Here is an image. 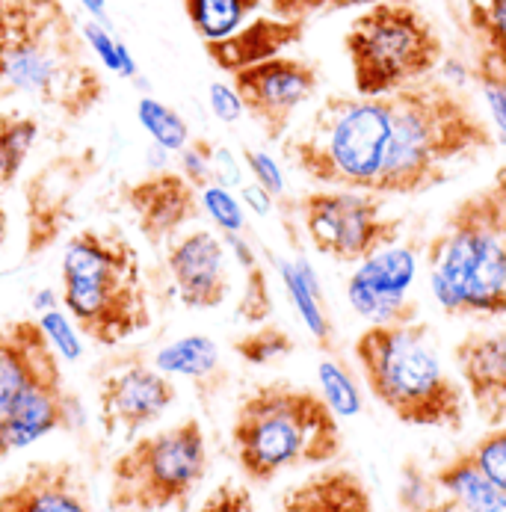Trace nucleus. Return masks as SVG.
I'll use <instances>...</instances> for the list:
<instances>
[{"mask_svg": "<svg viewBox=\"0 0 506 512\" xmlns=\"http://www.w3.org/2000/svg\"><path fill=\"white\" fill-rule=\"evenodd\" d=\"M9 95L74 122L104 101V74L63 0H0V98Z\"/></svg>", "mask_w": 506, "mask_h": 512, "instance_id": "obj_1", "label": "nucleus"}, {"mask_svg": "<svg viewBox=\"0 0 506 512\" xmlns=\"http://www.w3.org/2000/svg\"><path fill=\"white\" fill-rule=\"evenodd\" d=\"M391 98V143L376 181V196H421L441 187L453 169L495 148L492 125L465 92L424 77Z\"/></svg>", "mask_w": 506, "mask_h": 512, "instance_id": "obj_2", "label": "nucleus"}, {"mask_svg": "<svg viewBox=\"0 0 506 512\" xmlns=\"http://www.w3.org/2000/svg\"><path fill=\"white\" fill-rule=\"evenodd\" d=\"M435 302L453 317L506 314V163L459 199L427 246Z\"/></svg>", "mask_w": 506, "mask_h": 512, "instance_id": "obj_3", "label": "nucleus"}, {"mask_svg": "<svg viewBox=\"0 0 506 512\" xmlns=\"http://www.w3.org/2000/svg\"><path fill=\"white\" fill-rule=\"evenodd\" d=\"M231 447L240 474L264 486L285 471L335 462L344 450V433L323 394L276 379L237 403Z\"/></svg>", "mask_w": 506, "mask_h": 512, "instance_id": "obj_4", "label": "nucleus"}, {"mask_svg": "<svg viewBox=\"0 0 506 512\" xmlns=\"http://www.w3.org/2000/svg\"><path fill=\"white\" fill-rule=\"evenodd\" d=\"M367 391L400 424L447 430L465 427V388L450 376L424 320L364 326L353 344Z\"/></svg>", "mask_w": 506, "mask_h": 512, "instance_id": "obj_5", "label": "nucleus"}, {"mask_svg": "<svg viewBox=\"0 0 506 512\" xmlns=\"http://www.w3.org/2000/svg\"><path fill=\"white\" fill-rule=\"evenodd\" d=\"M60 285V302L77 332L101 347H116L151 326L140 255L119 231H77L60 264Z\"/></svg>", "mask_w": 506, "mask_h": 512, "instance_id": "obj_6", "label": "nucleus"}, {"mask_svg": "<svg viewBox=\"0 0 506 512\" xmlns=\"http://www.w3.org/2000/svg\"><path fill=\"white\" fill-rule=\"evenodd\" d=\"M388 143V95H326L305 128L285 143V157L317 184L373 193Z\"/></svg>", "mask_w": 506, "mask_h": 512, "instance_id": "obj_7", "label": "nucleus"}, {"mask_svg": "<svg viewBox=\"0 0 506 512\" xmlns=\"http://www.w3.org/2000/svg\"><path fill=\"white\" fill-rule=\"evenodd\" d=\"M356 95H388L441 66L444 42L433 21L406 0L376 3L359 12L344 36Z\"/></svg>", "mask_w": 506, "mask_h": 512, "instance_id": "obj_8", "label": "nucleus"}, {"mask_svg": "<svg viewBox=\"0 0 506 512\" xmlns=\"http://www.w3.org/2000/svg\"><path fill=\"white\" fill-rule=\"evenodd\" d=\"M208 474V439L196 418L140 436L110 465V507L122 512L184 510Z\"/></svg>", "mask_w": 506, "mask_h": 512, "instance_id": "obj_9", "label": "nucleus"}, {"mask_svg": "<svg viewBox=\"0 0 506 512\" xmlns=\"http://www.w3.org/2000/svg\"><path fill=\"white\" fill-rule=\"evenodd\" d=\"M382 199L376 193L329 187L299 196L296 211L320 255L338 264H362L400 240L403 220L388 217Z\"/></svg>", "mask_w": 506, "mask_h": 512, "instance_id": "obj_10", "label": "nucleus"}, {"mask_svg": "<svg viewBox=\"0 0 506 512\" xmlns=\"http://www.w3.org/2000/svg\"><path fill=\"white\" fill-rule=\"evenodd\" d=\"M98 154L80 148L57 154L39 166L24 184V252L30 258L48 252L74 222L77 199L98 175Z\"/></svg>", "mask_w": 506, "mask_h": 512, "instance_id": "obj_11", "label": "nucleus"}, {"mask_svg": "<svg viewBox=\"0 0 506 512\" xmlns=\"http://www.w3.org/2000/svg\"><path fill=\"white\" fill-rule=\"evenodd\" d=\"M231 86L264 137L270 143H282L296 110L317 95L320 69L308 60L282 54L231 74Z\"/></svg>", "mask_w": 506, "mask_h": 512, "instance_id": "obj_12", "label": "nucleus"}, {"mask_svg": "<svg viewBox=\"0 0 506 512\" xmlns=\"http://www.w3.org/2000/svg\"><path fill=\"white\" fill-rule=\"evenodd\" d=\"M178 391L166 373L148 365H128L113 370L98 385V418L107 436H134L154 424L172 403Z\"/></svg>", "mask_w": 506, "mask_h": 512, "instance_id": "obj_13", "label": "nucleus"}, {"mask_svg": "<svg viewBox=\"0 0 506 512\" xmlns=\"http://www.w3.org/2000/svg\"><path fill=\"white\" fill-rule=\"evenodd\" d=\"M122 202L151 246L172 243L178 231L202 214V193L181 172H151L122 187Z\"/></svg>", "mask_w": 506, "mask_h": 512, "instance_id": "obj_14", "label": "nucleus"}, {"mask_svg": "<svg viewBox=\"0 0 506 512\" xmlns=\"http://www.w3.org/2000/svg\"><path fill=\"white\" fill-rule=\"evenodd\" d=\"M166 267L181 302L193 311L219 308L231 291L225 243L214 231H190L175 237L166 252Z\"/></svg>", "mask_w": 506, "mask_h": 512, "instance_id": "obj_15", "label": "nucleus"}, {"mask_svg": "<svg viewBox=\"0 0 506 512\" xmlns=\"http://www.w3.org/2000/svg\"><path fill=\"white\" fill-rule=\"evenodd\" d=\"M0 512H92V501L74 462L39 459L0 489Z\"/></svg>", "mask_w": 506, "mask_h": 512, "instance_id": "obj_16", "label": "nucleus"}, {"mask_svg": "<svg viewBox=\"0 0 506 512\" xmlns=\"http://www.w3.org/2000/svg\"><path fill=\"white\" fill-rule=\"evenodd\" d=\"M468 400L489 427L506 421V332H468L453 344Z\"/></svg>", "mask_w": 506, "mask_h": 512, "instance_id": "obj_17", "label": "nucleus"}, {"mask_svg": "<svg viewBox=\"0 0 506 512\" xmlns=\"http://www.w3.org/2000/svg\"><path fill=\"white\" fill-rule=\"evenodd\" d=\"M72 421V394L63 385V367L42 373L12 406L0 415V459L45 439Z\"/></svg>", "mask_w": 506, "mask_h": 512, "instance_id": "obj_18", "label": "nucleus"}, {"mask_svg": "<svg viewBox=\"0 0 506 512\" xmlns=\"http://www.w3.org/2000/svg\"><path fill=\"white\" fill-rule=\"evenodd\" d=\"M305 36V21H285L276 15H261L246 21L240 30H234L225 39L205 42L208 60L219 72L237 74L249 66H258L264 60L282 57L288 48L299 45Z\"/></svg>", "mask_w": 506, "mask_h": 512, "instance_id": "obj_19", "label": "nucleus"}, {"mask_svg": "<svg viewBox=\"0 0 506 512\" xmlns=\"http://www.w3.org/2000/svg\"><path fill=\"white\" fill-rule=\"evenodd\" d=\"M276 512H376V504L362 474L329 462L288 486Z\"/></svg>", "mask_w": 506, "mask_h": 512, "instance_id": "obj_20", "label": "nucleus"}, {"mask_svg": "<svg viewBox=\"0 0 506 512\" xmlns=\"http://www.w3.org/2000/svg\"><path fill=\"white\" fill-rule=\"evenodd\" d=\"M435 498L424 512H506V495L462 450L435 468Z\"/></svg>", "mask_w": 506, "mask_h": 512, "instance_id": "obj_21", "label": "nucleus"}, {"mask_svg": "<svg viewBox=\"0 0 506 512\" xmlns=\"http://www.w3.org/2000/svg\"><path fill=\"white\" fill-rule=\"evenodd\" d=\"M465 18L474 42V80L506 92V0H465Z\"/></svg>", "mask_w": 506, "mask_h": 512, "instance_id": "obj_22", "label": "nucleus"}, {"mask_svg": "<svg viewBox=\"0 0 506 512\" xmlns=\"http://www.w3.org/2000/svg\"><path fill=\"white\" fill-rule=\"evenodd\" d=\"M154 367L166 376L169 373L190 376L196 382V388L205 394H214L225 379L217 344L205 335H187V338L163 347L154 359Z\"/></svg>", "mask_w": 506, "mask_h": 512, "instance_id": "obj_23", "label": "nucleus"}, {"mask_svg": "<svg viewBox=\"0 0 506 512\" xmlns=\"http://www.w3.org/2000/svg\"><path fill=\"white\" fill-rule=\"evenodd\" d=\"M282 279L288 285V293L293 296L305 326L311 329L317 347L323 353H335V329H332V320L326 314V305H323V293L320 285L308 267L305 258H296L293 264H282Z\"/></svg>", "mask_w": 506, "mask_h": 512, "instance_id": "obj_24", "label": "nucleus"}, {"mask_svg": "<svg viewBox=\"0 0 506 512\" xmlns=\"http://www.w3.org/2000/svg\"><path fill=\"white\" fill-rule=\"evenodd\" d=\"M347 299L353 311L364 317L370 326H403V323H415L421 314L418 299H412L409 293L376 288L370 282H362L359 276H350Z\"/></svg>", "mask_w": 506, "mask_h": 512, "instance_id": "obj_25", "label": "nucleus"}, {"mask_svg": "<svg viewBox=\"0 0 506 512\" xmlns=\"http://www.w3.org/2000/svg\"><path fill=\"white\" fill-rule=\"evenodd\" d=\"M222 243L234 252L237 264L246 270V285H243V296H240V305H237V317L246 320V323H255V326L267 323L270 314H273V291H270L267 270L261 267L255 249L249 246V240L240 231L222 234Z\"/></svg>", "mask_w": 506, "mask_h": 512, "instance_id": "obj_26", "label": "nucleus"}, {"mask_svg": "<svg viewBox=\"0 0 506 512\" xmlns=\"http://www.w3.org/2000/svg\"><path fill=\"white\" fill-rule=\"evenodd\" d=\"M190 27L202 42L225 39L240 30L261 6V0H181Z\"/></svg>", "mask_w": 506, "mask_h": 512, "instance_id": "obj_27", "label": "nucleus"}, {"mask_svg": "<svg viewBox=\"0 0 506 512\" xmlns=\"http://www.w3.org/2000/svg\"><path fill=\"white\" fill-rule=\"evenodd\" d=\"M39 119L21 110L0 113V187H12L36 146Z\"/></svg>", "mask_w": 506, "mask_h": 512, "instance_id": "obj_28", "label": "nucleus"}, {"mask_svg": "<svg viewBox=\"0 0 506 512\" xmlns=\"http://www.w3.org/2000/svg\"><path fill=\"white\" fill-rule=\"evenodd\" d=\"M353 276H359L362 282H370L376 288H385V291L409 293V285L415 282V255L409 249L388 246L362 261Z\"/></svg>", "mask_w": 506, "mask_h": 512, "instance_id": "obj_29", "label": "nucleus"}, {"mask_svg": "<svg viewBox=\"0 0 506 512\" xmlns=\"http://www.w3.org/2000/svg\"><path fill=\"white\" fill-rule=\"evenodd\" d=\"M231 350H234L246 365L264 367L290 356V353L296 350V341H293V335H290L288 329H282V326H276V323H261L258 329L240 335V338L231 344Z\"/></svg>", "mask_w": 506, "mask_h": 512, "instance_id": "obj_30", "label": "nucleus"}, {"mask_svg": "<svg viewBox=\"0 0 506 512\" xmlns=\"http://www.w3.org/2000/svg\"><path fill=\"white\" fill-rule=\"evenodd\" d=\"M137 119L148 131V137L163 148V151H181L193 137L187 122L181 119V113H175L169 104L157 101V98H140L137 104Z\"/></svg>", "mask_w": 506, "mask_h": 512, "instance_id": "obj_31", "label": "nucleus"}, {"mask_svg": "<svg viewBox=\"0 0 506 512\" xmlns=\"http://www.w3.org/2000/svg\"><path fill=\"white\" fill-rule=\"evenodd\" d=\"M317 376H320V394L323 400L332 406V412L338 418H353L362 412V394H359V385L353 379V373L341 362H320L317 367Z\"/></svg>", "mask_w": 506, "mask_h": 512, "instance_id": "obj_32", "label": "nucleus"}, {"mask_svg": "<svg viewBox=\"0 0 506 512\" xmlns=\"http://www.w3.org/2000/svg\"><path fill=\"white\" fill-rule=\"evenodd\" d=\"M83 39H86V45L92 48V54L110 69L113 74H119V77H137V63H134V57H131V51L125 48V42L122 39H116L101 21H86L83 27Z\"/></svg>", "mask_w": 506, "mask_h": 512, "instance_id": "obj_33", "label": "nucleus"}, {"mask_svg": "<svg viewBox=\"0 0 506 512\" xmlns=\"http://www.w3.org/2000/svg\"><path fill=\"white\" fill-rule=\"evenodd\" d=\"M181 175L202 193L211 184H217V146L205 137H193L187 146L178 151Z\"/></svg>", "mask_w": 506, "mask_h": 512, "instance_id": "obj_34", "label": "nucleus"}, {"mask_svg": "<svg viewBox=\"0 0 506 512\" xmlns=\"http://www.w3.org/2000/svg\"><path fill=\"white\" fill-rule=\"evenodd\" d=\"M474 465L506 495V427H495L468 447Z\"/></svg>", "mask_w": 506, "mask_h": 512, "instance_id": "obj_35", "label": "nucleus"}, {"mask_svg": "<svg viewBox=\"0 0 506 512\" xmlns=\"http://www.w3.org/2000/svg\"><path fill=\"white\" fill-rule=\"evenodd\" d=\"M202 208L211 214V220L222 228V234L228 231H243V208L237 205V199L222 187V184H211L208 190H202Z\"/></svg>", "mask_w": 506, "mask_h": 512, "instance_id": "obj_36", "label": "nucleus"}, {"mask_svg": "<svg viewBox=\"0 0 506 512\" xmlns=\"http://www.w3.org/2000/svg\"><path fill=\"white\" fill-rule=\"evenodd\" d=\"M196 512H258L255 510V498L246 486L240 483H219L217 489L199 504Z\"/></svg>", "mask_w": 506, "mask_h": 512, "instance_id": "obj_37", "label": "nucleus"}, {"mask_svg": "<svg viewBox=\"0 0 506 512\" xmlns=\"http://www.w3.org/2000/svg\"><path fill=\"white\" fill-rule=\"evenodd\" d=\"M42 329H45V335H48V341H51V347L54 350H60L69 362L74 359H80V341H77V335H74L72 323H69V317L66 314H60V311H48V314H42Z\"/></svg>", "mask_w": 506, "mask_h": 512, "instance_id": "obj_38", "label": "nucleus"}, {"mask_svg": "<svg viewBox=\"0 0 506 512\" xmlns=\"http://www.w3.org/2000/svg\"><path fill=\"white\" fill-rule=\"evenodd\" d=\"M243 160H246V166L252 169V175H255L258 187H264L273 199H282V193H285V181H282L279 166H276L264 151H252V148H243Z\"/></svg>", "mask_w": 506, "mask_h": 512, "instance_id": "obj_39", "label": "nucleus"}, {"mask_svg": "<svg viewBox=\"0 0 506 512\" xmlns=\"http://www.w3.org/2000/svg\"><path fill=\"white\" fill-rule=\"evenodd\" d=\"M270 12L285 21H308L317 12H329L335 0H267Z\"/></svg>", "mask_w": 506, "mask_h": 512, "instance_id": "obj_40", "label": "nucleus"}, {"mask_svg": "<svg viewBox=\"0 0 506 512\" xmlns=\"http://www.w3.org/2000/svg\"><path fill=\"white\" fill-rule=\"evenodd\" d=\"M211 107L222 122H237L240 113H243V101L240 95L234 92V86H225V83H214L211 86Z\"/></svg>", "mask_w": 506, "mask_h": 512, "instance_id": "obj_41", "label": "nucleus"}, {"mask_svg": "<svg viewBox=\"0 0 506 512\" xmlns=\"http://www.w3.org/2000/svg\"><path fill=\"white\" fill-rule=\"evenodd\" d=\"M486 98H489V104H492L495 119L501 122V128L506 131V92H501V89H486Z\"/></svg>", "mask_w": 506, "mask_h": 512, "instance_id": "obj_42", "label": "nucleus"}, {"mask_svg": "<svg viewBox=\"0 0 506 512\" xmlns=\"http://www.w3.org/2000/svg\"><path fill=\"white\" fill-rule=\"evenodd\" d=\"M80 3L92 12V18H95V21L107 24V0H80Z\"/></svg>", "mask_w": 506, "mask_h": 512, "instance_id": "obj_43", "label": "nucleus"}, {"mask_svg": "<svg viewBox=\"0 0 506 512\" xmlns=\"http://www.w3.org/2000/svg\"><path fill=\"white\" fill-rule=\"evenodd\" d=\"M376 3H388V0H335L329 12H341V9H356V6H376Z\"/></svg>", "mask_w": 506, "mask_h": 512, "instance_id": "obj_44", "label": "nucleus"}, {"mask_svg": "<svg viewBox=\"0 0 506 512\" xmlns=\"http://www.w3.org/2000/svg\"><path fill=\"white\" fill-rule=\"evenodd\" d=\"M3 228H6V225H0V234H3Z\"/></svg>", "mask_w": 506, "mask_h": 512, "instance_id": "obj_45", "label": "nucleus"}]
</instances>
